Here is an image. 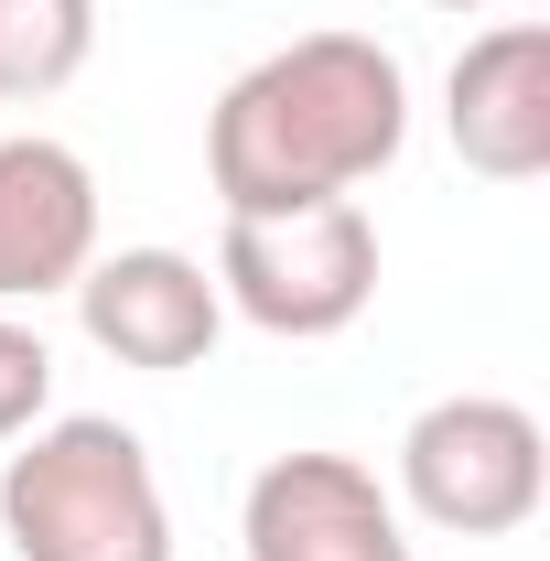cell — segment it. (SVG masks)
Here are the masks:
<instances>
[{"mask_svg": "<svg viewBox=\"0 0 550 561\" xmlns=\"http://www.w3.org/2000/svg\"><path fill=\"white\" fill-rule=\"evenodd\" d=\"M411 140V76L378 33H302L227 76L206 119V184L227 216H291L378 184Z\"/></svg>", "mask_w": 550, "mask_h": 561, "instance_id": "cell-1", "label": "cell"}, {"mask_svg": "<svg viewBox=\"0 0 550 561\" xmlns=\"http://www.w3.org/2000/svg\"><path fill=\"white\" fill-rule=\"evenodd\" d=\"M0 540L11 561H173V496L151 443L108 411L33 421L0 465Z\"/></svg>", "mask_w": 550, "mask_h": 561, "instance_id": "cell-2", "label": "cell"}, {"mask_svg": "<svg viewBox=\"0 0 550 561\" xmlns=\"http://www.w3.org/2000/svg\"><path fill=\"white\" fill-rule=\"evenodd\" d=\"M216 302L238 324L280 335V346L345 335L378 302V216L356 195L291 206V216H227V238H216Z\"/></svg>", "mask_w": 550, "mask_h": 561, "instance_id": "cell-3", "label": "cell"}, {"mask_svg": "<svg viewBox=\"0 0 550 561\" xmlns=\"http://www.w3.org/2000/svg\"><path fill=\"white\" fill-rule=\"evenodd\" d=\"M400 507L432 518L443 540H507L550 496V432L507 389H454L400 432Z\"/></svg>", "mask_w": 550, "mask_h": 561, "instance_id": "cell-4", "label": "cell"}, {"mask_svg": "<svg viewBox=\"0 0 550 561\" xmlns=\"http://www.w3.org/2000/svg\"><path fill=\"white\" fill-rule=\"evenodd\" d=\"M249 561H421L400 496L356 454H271L238 507Z\"/></svg>", "mask_w": 550, "mask_h": 561, "instance_id": "cell-5", "label": "cell"}, {"mask_svg": "<svg viewBox=\"0 0 550 561\" xmlns=\"http://www.w3.org/2000/svg\"><path fill=\"white\" fill-rule=\"evenodd\" d=\"M76 324L87 346L119 356V367H206L216 335H227V302H216V271L184 260V249H98L76 271Z\"/></svg>", "mask_w": 550, "mask_h": 561, "instance_id": "cell-6", "label": "cell"}, {"mask_svg": "<svg viewBox=\"0 0 550 561\" xmlns=\"http://www.w3.org/2000/svg\"><path fill=\"white\" fill-rule=\"evenodd\" d=\"M98 260V173L87 151H66L55 130L0 140V313L76 291V271Z\"/></svg>", "mask_w": 550, "mask_h": 561, "instance_id": "cell-7", "label": "cell"}, {"mask_svg": "<svg viewBox=\"0 0 550 561\" xmlns=\"http://www.w3.org/2000/svg\"><path fill=\"white\" fill-rule=\"evenodd\" d=\"M443 130L485 184H540L550 173V33L540 22H496L475 33L443 76Z\"/></svg>", "mask_w": 550, "mask_h": 561, "instance_id": "cell-8", "label": "cell"}, {"mask_svg": "<svg viewBox=\"0 0 550 561\" xmlns=\"http://www.w3.org/2000/svg\"><path fill=\"white\" fill-rule=\"evenodd\" d=\"M98 55V0H0V108L76 87Z\"/></svg>", "mask_w": 550, "mask_h": 561, "instance_id": "cell-9", "label": "cell"}, {"mask_svg": "<svg viewBox=\"0 0 550 561\" xmlns=\"http://www.w3.org/2000/svg\"><path fill=\"white\" fill-rule=\"evenodd\" d=\"M33 421H55V346L22 313H0V443H22Z\"/></svg>", "mask_w": 550, "mask_h": 561, "instance_id": "cell-10", "label": "cell"}, {"mask_svg": "<svg viewBox=\"0 0 550 561\" xmlns=\"http://www.w3.org/2000/svg\"><path fill=\"white\" fill-rule=\"evenodd\" d=\"M432 11H485V0H432Z\"/></svg>", "mask_w": 550, "mask_h": 561, "instance_id": "cell-11", "label": "cell"}]
</instances>
